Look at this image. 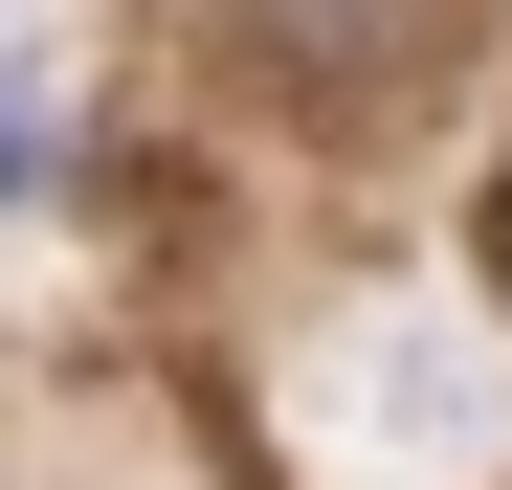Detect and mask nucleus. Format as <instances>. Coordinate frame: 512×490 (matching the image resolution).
I'll use <instances>...</instances> for the list:
<instances>
[{
  "mask_svg": "<svg viewBox=\"0 0 512 490\" xmlns=\"http://www.w3.org/2000/svg\"><path fill=\"white\" fill-rule=\"evenodd\" d=\"M468 0H223V67L268 112H312V134H401V112H446L468 90Z\"/></svg>",
  "mask_w": 512,
  "mask_h": 490,
  "instance_id": "f257e3e1",
  "label": "nucleus"
},
{
  "mask_svg": "<svg viewBox=\"0 0 512 490\" xmlns=\"http://www.w3.org/2000/svg\"><path fill=\"white\" fill-rule=\"evenodd\" d=\"M357 424H379V446H468V424H490V379H468L446 335H357Z\"/></svg>",
  "mask_w": 512,
  "mask_h": 490,
  "instance_id": "f03ea898",
  "label": "nucleus"
},
{
  "mask_svg": "<svg viewBox=\"0 0 512 490\" xmlns=\"http://www.w3.org/2000/svg\"><path fill=\"white\" fill-rule=\"evenodd\" d=\"M490 268H512V201H490Z\"/></svg>",
  "mask_w": 512,
  "mask_h": 490,
  "instance_id": "7ed1b4c3",
  "label": "nucleus"
}]
</instances>
